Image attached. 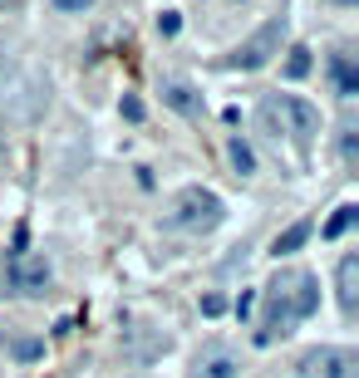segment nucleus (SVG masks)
<instances>
[{
    "label": "nucleus",
    "mask_w": 359,
    "mask_h": 378,
    "mask_svg": "<svg viewBox=\"0 0 359 378\" xmlns=\"http://www.w3.org/2000/svg\"><path fill=\"white\" fill-rule=\"evenodd\" d=\"M256 118H261V128H266V133H271L276 143L286 138V128H281V113H276V94H271V98H261V108H256Z\"/></svg>",
    "instance_id": "obj_15"
},
{
    "label": "nucleus",
    "mask_w": 359,
    "mask_h": 378,
    "mask_svg": "<svg viewBox=\"0 0 359 378\" xmlns=\"http://www.w3.org/2000/svg\"><path fill=\"white\" fill-rule=\"evenodd\" d=\"M5 290L25 295V300L45 295L49 290V261L35 256V251H10V261H5Z\"/></svg>",
    "instance_id": "obj_5"
},
{
    "label": "nucleus",
    "mask_w": 359,
    "mask_h": 378,
    "mask_svg": "<svg viewBox=\"0 0 359 378\" xmlns=\"http://www.w3.org/2000/svg\"><path fill=\"white\" fill-rule=\"evenodd\" d=\"M286 54H290V59H286V69H281V74H286L290 84H295V79H305V74H310V64H315V59H310V49H305V45H295V49H286Z\"/></svg>",
    "instance_id": "obj_14"
},
{
    "label": "nucleus",
    "mask_w": 359,
    "mask_h": 378,
    "mask_svg": "<svg viewBox=\"0 0 359 378\" xmlns=\"http://www.w3.org/2000/svg\"><path fill=\"white\" fill-rule=\"evenodd\" d=\"M10 354H15V359H40V354H45V339L20 334V339H10Z\"/></svg>",
    "instance_id": "obj_17"
},
{
    "label": "nucleus",
    "mask_w": 359,
    "mask_h": 378,
    "mask_svg": "<svg viewBox=\"0 0 359 378\" xmlns=\"http://www.w3.org/2000/svg\"><path fill=\"white\" fill-rule=\"evenodd\" d=\"M310 231H315L310 221H295V226H286V231H281V236L271 241V256L281 261V256H290V251H300V246L310 241Z\"/></svg>",
    "instance_id": "obj_11"
},
{
    "label": "nucleus",
    "mask_w": 359,
    "mask_h": 378,
    "mask_svg": "<svg viewBox=\"0 0 359 378\" xmlns=\"http://www.w3.org/2000/svg\"><path fill=\"white\" fill-rule=\"evenodd\" d=\"M320 305V280L310 271H276V280L266 285V314L256 324V344L271 349L276 339H286L300 319H310Z\"/></svg>",
    "instance_id": "obj_1"
},
{
    "label": "nucleus",
    "mask_w": 359,
    "mask_h": 378,
    "mask_svg": "<svg viewBox=\"0 0 359 378\" xmlns=\"http://www.w3.org/2000/svg\"><path fill=\"white\" fill-rule=\"evenodd\" d=\"M330 5H355V0H330Z\"/></svg>",
    "instance_id": "obj_24"
},
{
    "label": "nucleus",
    "mask_w": 359,
    "mask_h": 378,
    "mask_svg": "<svg viewBox=\"0 0 359 378\" xmlns=\"http://www.w3.org/2000/svg\"><path fill=\"white\" fill-rule=\"evenodd\" d=\"M222 216H227L222 196L207 191V187H182L177 196H172V206H167V226H172V231H187V236L217 231Z\"/></svg>",
    "instance_id": "obj_2"
},
{
    "label": "nucleus",
    "mask_w": 359,
    "mask_h": 378,
    "mask_svg": "<svg viewBox=\"0 0 359 378\" xmlns=\"http://www.w3.org/2000/svg\"><path fill=\"white\" fill-rule=\"evenodd\" d=\"M335 300H340L345 314H355V305H359V256H340V266H335Z\"/></svg>",
    "instance_id": "obj_8"
},
{
    "label": "nucleus",
    "mask_w": 359,
    "mask_h": 378,
    "mask_svg": "<svg viewBox=\"0 0 359 378\" xmlns=\"http://www.w3.org/2000/svg\"><path fill=\"white\" fill-rule=\"evenodd\" d=\"M49 5H54V10H64V15H79V10H89L94 0H49Z\"/></svg>",
    "instance_id": "obj_21"
},
{
    "label": "nucleus",
    "mask_w": 359,
    "mask_h": 378,
    "mask_svg": "<svg viewBox=\"0 0 359 378\" xmlns=\"http://www.w3.org/2000/svg\"><path fill=\"white\" fill-rule=\"evenodd\" d=\"M227 158H232V172H237V177H251V172H256V153H251V143H246L241 133L227 143Z\"/></svg>",
    "instance_id": "obj_13"
},
{
    "label": "nucleus",
    "mask_w": 359,
    "mask_h": 378,
    "mask_svg": "<svg viewBox=\"0 0 359 378\" xmlns=\"http://www.w3.org/2000/svg\"><path fill=\"white\" fill-rule=\"evenodd\" d=\"M251 305H256V295H251V290H241V300L232 305V309H237V319H246V314H251Z\"/></svg>",
    "instance_id": "obj_22"
},
{
    "label": "nucleus",
    "mask_w": 359,
    "mask_h": 378,
    "mask_svg": "<svg viewBox=\"0 0 359 378\" xmlns=\"http://www.w3.org/2000/svg\"><path fill=\"white\" fill-rule=\"evenodd\" d=\"M276 113H281V128L286 138L295 143V153H310L315 133H320V108L310 98H295V94H276Z\"/></svg>",
    "instance_id": "obj_4"
},
{
    "label": "nucleus",
    "mask_w": 359,
    "mask_h": 378,
    "mask_svg": "<svg viewBox=\"0 0 359 378\" xmlns=\"http://www.w3.org/2000/svg\"><path fill=\"white\" fill-rule=\"evenodd\" d=\"M133 378H138V374H133Z\"/></svg>",
    "instance_id": "obj_26"
},
{
    "label": "nucleus",
    "mask_w": 359,
    "mask_h": 378,
    "mask_svg": "<svg viewBox=\"0 0 359 378\" xmlns=\"http://www.w3.org/2000/svg\"><path fill=\"white\" fill-rule=\"evenodd\" d=\"M281 45H286V15L266 20L251 40H241L237 49L227 54V69H266V64L281 54Z\"/></svg>",
    "instance_id": "obj_3"
},
{
    "label": "nucleus",
    "mask_w": 359,
    "mask_h": 378,
    "mask_svg": "<svg viewBox=\"0 0 359 378\" xmlns=\"http://www.w3.org/2000/svg\"><path fill=\"white\" fill-rule=\"evenodd\" d=\"M222 309H227V300H222V295H202V314H207V319H217Z\"/></svg>",
    "instance_id": "obj_20"
},
{
    "label": "nucleus",
    "mask_w": 359,
    "mask_h": 378,
    "mask_svg": "<svg viewBox=\"0 0 359 378\" xmlns=\"http://www.w3.org/2000/svg\"><path fill=\"white\" fill-rule=\"evenodd\" d=\"M177 30H182V15H177V10H163V15H158V35H163V40H172Z\"/></svg>",
    "instance_id": "obj_18"
},
{
    "label": "nucleus",
    "mask_w": 359,
    "mask_h": 378,
    "mask_svg": "<svg viewBox=\"0 0 359 378\" xmlns=\"http://www.w3.org/2000/svg\"><path fill=\"white\" fill-rule=\"evenodd\" d=\"M5 69H10V59H5V54H0V79H5Z\"/></svg>",
    "instance_id": "obj_23"
},
{
    "label": "nucleus",
    "mask_w": 359,
    "mask_h": 378,
    "mask_svg": "<svg viewBox=\"0 0 359 378\" xmlns=\"http://www.w3.org/2000/svg\"><path fill=\"white\" fill-rule=\"evenodd\" d=\"M0 5H20V0H0Z\"/></svg>",
    "instance_id": "obj_25"
},
{
    "label": "nucleus",
    "mask_w": 359,
    "mask_h": 378,
    "mask_svg": "<svg viewBox=\"0 0 359 378\" xmlns=\"http://www.w3.org/2000/svg\"><path fill=\"white\" fill-rule=\"evenodd\" d=\"M300 378H359V354L340 344H320L300 354Z\"/></svg>",
    "instance_id": "obj_6"
},
{
    "label": "nucleus",
    "mask_w": 359,
    "mask_h": 378,
    "mask_svg": "<svg viewBox=\"0 0 359 378\" xmlns=\"http://www.w3.org/2000/svg\"><path fill=\"white\" fill-rule=\"evenodd\" d=\"M330 79H335V94L340 98H355L359 94V69H355V54H330Z\"/></svg>",
    "instance_id": "obj_10"
},
{
    "label": "nucleus",
    "mask_w": 359,
    "mask_h": 378,
    "mask_svg": "<svg viewBox=\"0 0 359 378\" xmlns=\"http://www.w3.org/2000/svg\"><path fill=\"white\" fill-rule=\"evenodd\" d=\"M163 103L172 113H182V118H197L202 113V98H197V89L187 79H163Z\"/></svg>",
    "instance_id": "obj_9"
},
{
    "label": "nucleus",
    "mask_w": 359,
    "mask_h": 378,
    "mask_svg": "<svg viewBox=\"0 0 359 378\" xmlns=\"http://www.w3.org/2000/svg\"><path fill=\"white\" fill-rule=\"evenodd\" d=\"M123 118H128V123H143V98H133V94H123Z\"/></svg>",
    "instance_id": "obj_19"
},
{
    "label": "nucleus",
    "mask_w": 359,
    "mask_h": 378,
    "mask_svg": "<svg viewBox=\"0 0 359 378\" xmlns=\"http://www.w3.org/2000/svg\"><path fill=\"white\" fill-rule=\"evenodd\" d=\"M355 221H359V206H355V201H345V206H335V216L320 226V236H325V241H340V236H345Z\"/></svg>",
    "instance_id": "obj_12"
},
{
    "label": "nucleus",
    "mask_w": 359,
    "mask_h": 378,
    "mask_svg": "<svg viewBox=\"0 0 359 378\" xmlns=\"http://www.w3.org/2000/svg\"><path fill=\"white\" fill-rule=\"evenodd\" d=\"M187 378H241V354L227 344H212L192 359V374Z\"/></svg>",
    "instance_id": "obj_7"
},
{
    "label": "nucleus",
    "mask_w": 359,
    "mask_h": 378,
    "mask_svg": "<svg viewBox=\"0 0 359 378\" xmlns=\"http://www.w3.org/2000/svg\"><path fill=\"white\" fill-rule=\"evenodd\" d=\"M340 158H345V167H355V163H359V133H355V123L340 128Z\"/></svg>",
    "instance_id": "obj_16"
}]
</instances>
